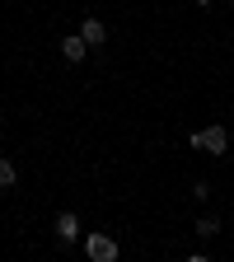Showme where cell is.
I'll return each mask as SVG.
<instances>
[{"label":"cell","mask_w":234,"mask_h":262,"mask_svg":"<svg viewBox=\"0 0 234 262\" xmlns=\"http://www.w3.org/2000/svg\"><path fill=\"white\" fill-rule=\"evenodd\" d=\"M80 38H84L89 47H98V42H103V38H108V28H103V24H98V19H84V24H80Z\"/></svg>","instance_id":"obj_5"},{"label":"cell","mask_w":234,"mask_h":262,"mask_svg":"<svg viewBox=\"0 0 234 262\" xmlns=\"http://www.w3.org/2000/svg\"><path fill=\"white\" fill-rule=\"evenodd\" d=\"M0 122H5V113H0Z\"/></svg>","instance_id":"obj_9"},{"label":"cell","mask_w":234,"mask_h":262,"mask_svg":"<svg viewBox=\"0 0 234 262\" xmlns=\"http://www.w3.org/2000/svg\"><path fill=\"white\" fill-rule=\"evenodd\" d=\"M52 229H56V239H61V244H75V239L84 234V229H80V215H75V211H61Z\"/></svg>","instance_id":"obj_3"},{"label":"cell","mask_w":234,"mask_h":262,"mask_svg":"<svg viewBox=\"0 0 234 262\" xmlns=\"http://www.w3.org/2000/svg\"><path fill=\"white\" fill-rule=\"evenodd\" d=\"M19 183V169H14V159L10 155H0V192H5V187H14Z\"/></svg>","instance_id":"obj_6"},{"label":"cell","mask_w":234,"mask_h":262,"mask_svg":"<svg viewBox=\"0 0 234 262\" xmlns=\"http://www.w3.org/2000/svg\"><path fill=\"white\" fill-rule=\"evenodd\" d=\"M187 145H192V150H206V155H229V131H225L220 122H211V126H202V131H192Z\"/></svg>","instance_id":"obj_1"},{"label":"cell","mask_w":234,"mask_h":262,"mask_svg":"<svg viewBox=\"0 0 234 262\" xmlns=\"http://www.w3.org/2000/svg\"><path fill=\"white\" fill-rule=\"evenodd\" d=\"M197 5H211V0H197Z\"/></svg>","instance_id":"obj_8"},{"label":"cell","mask_w":234,"mask_h":262,"mask_svg":"<svg viewBox=\"0 0 234 262\" xmlns=\"http://www.w3.org/2000/svg\"><path fill=\"white\" fill-rule=\"evenodd\" d=\"M84 52H89V42L80 38V33H71V38H61V56H66V61H84Z\"/></svg>","instance_id":"obj_4"},{"label":"cell","mask_w":234,"mask_h":262,"mask_svg":"<svg viewBox=\"0 0 234 262\" xmlns=\"http://www.w3.org/2000/svg\"><path fill=\"white\" fill-rule=\"evenodd\" d=\"M220 234V220L216 215H202V220H197V239H216Z\"/></svg>","instance_id":"obj_7"},{"label":"cell","mask_w":234,"mask_h":262,"mask_svg":"<svg viewBox=\"0 0 234 262\" xmlns=\"http://www.w3.org/2000/svg\"><path fill=\"white\" fill-rule=\"evenodd\" d=\"M229 5H234V0H229Z\"/></svg>","instance_id":"obj_10"},{"label":"cell","mask_w":234,"mask_h":262,"mask_svg":"<svg viewBox=\"0 0 234 262\" xmlns=\"http://www.w3.org/2000/svg\"><path fill=\"white\" fill-rule=\"evenodd\" d=\"M84 257H89V262H117L122 248H117L113 234H103V229H89V234H84Z\"/></svg>","instance_id":"obj_2"}]
</instances>
